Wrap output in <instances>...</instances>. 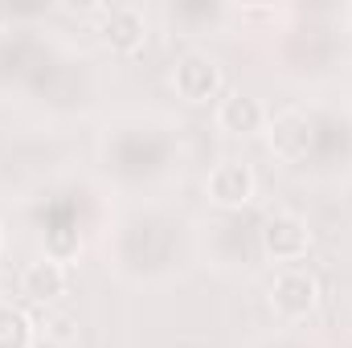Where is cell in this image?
Here are the masks:
<instances>
[{"instance_id":"cell-8","label":"cell","mask_w":352,"mask_h":348,"mask_svg":"<svg viewBox=\"0 0 352 348\" xmlns=\"http://www.w3.org/2000/svg\"><path fill=\"white\" fill-rule=\"evenodd\" d=\"M66 283H70L66 262L54 259H37L21 270V295L33 299V303H54L58 295H66Z\"/></svg>"},{"instance_id":"cell-4","label":"cell","mask_w":352,"mask_h":348,"mask_svg":"<svg viewBox=\"0 0 352 348\" xmlns=\"http://www.w3.org/2000/svg\"><path fill=\"white\" fill-rule=\"evenodd\" d=\"M266 140H270V152L278 160L295 164V160H303L311 152V119L299 107H287V111L266 119Z\"/></svg>"},{"instance_id":"cell-2","label":"cell","mask_w":352,"mask_h":348,"mask_svg":"<svg viewBox=\"0 0 352 348\" xmlns=\"http://www.w3.org/2000/svg\"><path fill=\"white\" fill-rule=\"evenodd\" d=\"M221 66L209 58V54H184L173 70V90L184 102H209V98H221Z\"/></svg>"},{"instance_id":"cell-6","label":"cell","mask_w":352,"mask_h":348,"mask_svg":"<svg viewBox=\"0 0 352 348\" xmlns=\"http://www.w3.org/2000/svg\"><path fill=\"white\" fill-rule=\"evenodd\" d=\"M213 119H217V127L230 131V135H254V131H263L266 127L263 102H258L254 94H242V90L221 94L217 107H213Z\"/></svg>"},{"instance_id":"cell-1","label":"cell","mask_w":352,"mask_h":348,"mask_svg":"<svg viewBox=\"0 0 352 348\" xmlns=\"http://www.w3.org/2000/svg\"><path fill=\"white\" fill-rule=\"evenodd\" d=\"M316 303H320V283H316L311 270H303V266H283V270L274 274V283H270V307H274L278 320L299 324V320H307V316L316 312Z\"/></svg>"},{"instance_id":"cell-9","label":"cell","mask_w":352,"mask_h":348,"mask_svg":"<svg viewBox=\"0 0 352 348\" xmlns=\"http://www.w3.org/2000/svg\"><path fill=\"white\" fill-rule=\"evenodd\" d=\"M33 345V320L12 307V303H0V348H29Z\"/></svg>"},{"instance_id":"cell-7","label":"cell","mask_w":352,"mask_h":348,"mask_svg":"<svg viewBox=\"0 0 352 348\" xmlns=\"http://www.w3.org/2000/svg\"><path fill=\"white\" fill-rule=\"evenodd\" d=\"M102 41L115 54H135L148 41V21L135 4H115L102 12Z\"/></svg>"},{"instance_id":"cell-5","label":"cell","mask_w":352,"mask_h":348,"mask_svg":"<svg viewBox=\"0 0 352 348\" xmlns=\"http://www.w3.org/2000/svg\"><path fill=\"white\" fill-rule=\"evenodd\" d=\"M254 173L246 168V164H238V160H226V164H217L209 180H205V193H209V201L213 205H221V209H242V205H250L254 201Z\"/></svg>"},{"instance_id":"cell-3","label":"cell","mask_w":352,"mask_h":348,"mask_svg":"<svg viewBox=\"0 0 352 348\" xmlns=\"http://www.w3.org/2000/svg\"><path fill=\"white\" fill-rule=\"evenodd\" d=\"M307 246H311V230H307V221L299 213H274V217H266V226H263L266 259L295 266L307 254Z\"/></svg>"}]
</instances>
